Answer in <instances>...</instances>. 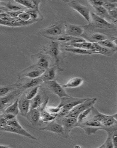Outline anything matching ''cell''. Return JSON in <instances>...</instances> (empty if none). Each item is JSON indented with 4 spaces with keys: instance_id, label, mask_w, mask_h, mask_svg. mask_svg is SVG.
I'll return each mask as SVG.
<instances>
[{
    "instance_id": "39",
    "label": "cell",
    "mask_w": 117,
    "mask_h": 148,
    "mask_svg": "<svg viewBox=\"0 0 117 148\" xmlns=\"http://www.w3.org/2000/svg\"><path fill=\"white\" fill-rule=\"evenodd\" d=\"M61 108H59L58 106L56 107H46V109L47 112L51 114L54 115L57 114L60 112L61 110Z\"/></svg>"
},
{
    "instance_id": "41",
    "label": "cell",
    "mask_w": 117,
    "mask_h": 148,
    "mask_svg": "<svg viewBox=\"0 0 117 148\" xmlns=\"http://www.w3.org/2000/svg\"><path fill=\"white\" fill-rule=\"evenodd\" d=\"M23 11H6V13L12 18H17L19 16L20 14L23 12Z\"/></svg>"
},
{
    "instance_id": "2",
    "label": "cell",
    "mask_w": 117,
    "mask_h": 148,
    "mask_svg": "<svg viewBox=\"0 0 117 148\" xmlns=\"http://www.w3.org/2000/svg\"><path fill=\"white\" fill-rule=\"evenodd\" d=\"M88 98H79L71 97L61 98V101L58 106L61 110L57 114V117H65L75 107L87 99Z\"/></svg>"
},
{
    "instance_id": "1",
    "label": "cell",
    "mask_w": 117,
    "mask_h": 148,
    "mask_svg": "<svg viewBox=\"0 0 117 148\" xmlns=\"http://www.w3.org/2000/svg\"><path fill=\"white\" fill-rule=\"evenodd\" d=\"M88 118L98 120L103 126V130L106 132H114L117 130V121L112 115H107L99 112L95 108L92 107V111Z\"/></svg>"
},
{
    "instance_id": "47",
    "label": "cell",
    "mask_w": 117,
    "mask_h": 148,
    "mask_svg": "<svg viewBox=\"0 0 117 148\" xmlns=\"http://www.w3.org/2000/svg\"><path fill=\"white\" fill-rule=\"evenodd\" d=\"M113 117L117 121V113L113 115Z\"/></svg>"
},
{
    "instance_id": "44",
    "label": "cell",
    "mask_w": 117,
    "mask_h": 148,
    "mask_svg": "<svg viewBox=\"0 0 117 148\" xmlns=\"http://www.w3.org/2000/svg\"><path fill=\"white\" fill-rule=\"evenodd\" d=\"M1 117H4L5 119L7 120V121L8 120L13 119L14 118H16V116L12 114L5 113L1 115Z\"/></svg>"
},
{
    "instance_id": "6",
    "label": "cell",
    "mask_w": 117,
    "mask_h": 148,
    "mask_svg": "<svg viewBox=\"0 0 117 148\" xmlns=\"http://www.w3.org/2000/svg\"><path fill=\"white\" fill-rule=\"evenodd\" d=\"M69 5L71 8L79 13L88 23H90L91 13L88 8L75 1L69 2Z\"/></svg>"
},
{
    "instance_id": "9",
    "label": "cell",
    "mask_w": 117,
    "mask_h": 148,
    "mask_svg": "<svg viewBox=\"0 0 117 148\" xmlns=\"http://www.w3.org/2000/svg\"><path fill=\"white\" fill-rule=\"evenodd\" d=\"M65 25V35L79 37L83 34L84 29L81 26L66 23Z\"/></svg>"
},
{
    "instance_id": "49",
    "label": "cell",
    "mask_w": 117,
    "mask_h": 148,
    "mask_svg": "<svg viewBox=\"0 0 117 148\" xmlns=\"http://www.w3.org/2000/svg\"><path fill=\"white\" fill-rule=\"evenodd\" d=\"M114 23L117 26V21H114Z\"/></svg>"
},
{
    "instance_id": "13",
    "label": "cell",
    "mask_w": 117,
    "mask_h": 148,
    "mask_svg": "<svg viewBox=\"0 0 117 148\" xmlns=\"http://www.w3.org/2000/svg\"><path fill=\"white\" fill-rule=\"evenodd\" d=\"M48 99L46 100L38 109L40 111L41 115V121L43 122H48L55 120L57 116L56 115L51 114L48 113L46 109L47 103H48Z\"/></svg>"
},
{
    "instance_id": "5",
    "label": "cell",
    "mask_w": 117,
    "mask_h": 148,
    "mask_svg": "<svg viewBox=\"0 0 117 148\" xmlns=\"http://www.w3.org/2000/svg\"><path fill=\"white\" fill-rule=\"evenodd\" d=\"M56 120L64 127L65 134H68L71 130L76 127L78 123L77 118L73 117H56Z\"/></svg>"
},
{
    "instance_id": "17",
    "label": "cell",
    "mask_w": 117,
    "mask_h": 148,
    "mask_svg": "<svg viewBox=\"0 0 117 148\" xmlns=\"http://www.w3.org/2000/svg\"><path fill=\"white\" fill-rule=\"evenodd\" d=\"M21 92L19 91H15L12 92L8 95L1 97L0 104H1V110L3 109L6 104L8 103L10 101L14 99L16 96L20 94Z\"/></svg>"
},
{
    "instance_id": "34",
    "label": "cell",
    "mask_w": 117,
    "mask_h": 148,
    "mask_svg": "<svg viewBox=\"0 0 117 148\" xmlns=\"http://www.w3.org/2000/svg\"><path fill=\"white\" fill-rule=\"evenodd\" d=\"M91 38L96 43H98L99 42L102 41L107 39L105 36L99 33H95L93 34L91 36Z\"/></svg>"
},
{
    "instance_id": "30",
    "label": "cell",
    "mask_w": 117,
    "mask_h": 148,
    "mask_svg": "<svg viewBox=\"0 0 117 148\" xmlns=\"http://www.w3.org/2000/svg\"><path fill=\"white\" fill-rule=\"evenodd\" d=\"M92 107L84 111L79 115L77 118L78 124L81 123L87 119L91 113Z\"/></svg>"
},
{
    "instance_id": "35",
    "label": "cell",
    "mask_w": 117,
    "mask_h": 148,
    "mask_svg": "<svg viewBox=\"0 0 117 148\" xmlns=\"http://www.w3.org/2000/svg\"><path fill=\"white\" fill-rule=\"evenodd\" d=\"M39 87V86L33 88L26 95V97L27 99L31 100L37 95Z\"/></svg>"
},
{
    "instance_id": "18",
    "label": "cell",
    "mask_w": 117,
    "mask_h": 148,
    "mask_svg": "<svg viewBox=\"0 0 117 148\" xmlns=\"http://www.w3.org/2000/svg\"><path fill=\"white\" fill-rule=\"evenodd\" d=\"M27 116L32 123H37L41 120L40 112L37 109H30Z\"/></svg>"
},
{
    "instance_id": "10",
    "label": "cell",
    "mask_w": 117,
    "mask_h": 148,
    "mask_svg": "<svg viewBox=\"0 0 117 148\" xmlns=\"http://www.w3.org/2000/svg\"><path fill=\"white\" fill-rule=\"evenodd\" d=\"M40 130L48 131L57 134H64L65 133L64 127L56 120L51 121L48 125L41 128Z\"/></svg>"
},
{
    "instance_id": "32",
    "label": "cell",
    "mask_w": 117,
    "mask_h": 148,
    "mask_svg": "<svg viewBox=\"0 0 117 148\" xmlns=\"http://www.w3.org/2000/svg\"><path fill=\"white\" fill-rule=\"evenodd\" d=\"M113 132L108 131L107 137L106 140L99 148H114L112 140V134Z\"/></svg>"
},
{
    "instance_id": "4",
    "label": "cell",
    "mask_w": 117,
    "mask_h": 148,
    "mask_svg": "<svg viewBox=\"0 0 117 148\" xmlns=\"http://www.w3.org/2000/svg\"><path fill=\"white\" fill-rule=\"evenodd\" d=\"M42 33L48 36L56 37L65 35V23H59L43 30Z\"/></svg>"
},
{
    "instance_id": "28",
    "label": "cell",
    "mask_w": 117,
    "mask_h": 148,
    "mask_svg": "<svg viewBox=\"0 0 117 148\" xmlns=\"http://www.w3.org/2000/svg\"><path fill=\"white\" fill-rule=\"evenodd\" d=\"M49 62L45 57L41 56L38 59L35 66L40 69L47 70L49 68Z\"/></svg>"
},
{
    "instance_id": "43",
    "label": "cell",
    "mask_w": 117,
    "mask_h": 148,
    "mask_svg": "<svg viewBox=\"0 0 117 148\" xmlns=\"http://www.w3.org/2000/svg\"><path fill=\"white\" fill-rule=\"evenodd\" d=\"M110 16L114 21H117V8L108 12Z\"/></svg>"
},
{
    "instance_id": "14",
    "label": "cell",
    "mask_w": 117,
    "mask_h": 148,
    "mask_svg": "<svg viewBox=\"0 0 117 148\" xmlns=\"http://www.w3.org/2000/svg\"><path fill=\"white\" fill-rule=\"evenodd\" d=\"M20 112L22 116H27L30 110V100L27 99L26 95H23L19 101Z\"/></svg>"
},
{
    "instance_id": "42",
    "label": "cell",
    "mask_w": 117,
    "mask_h": 148,
    "mask_svg": "<svg viewBox=\"0 0 117 148\" xmlns=\"http://www.w3.org/2000/svg\"><path fill=\"white\" fill-rule=\"evenodd\" d=\"M112 140L114 148H117V130L113 132Z\"/></svg>"
},
{
    "instance_id": "38",
    "label": "cell",
    "mask_w": 117,
    "mask_h": 148,
    "mask_svg": "<svg viewBox=\"0 0 117 148\" xmlns=\"http://www.w3.org/2000/svg\"><path fill=\"white\" fill-rule=\"evenodd\" d=\"M18 18L24 22H29V21H31V16L30 14L27 12L24 11L19 14Z\"/></svg>"
},
{
    "instance_id": "21",
    "label": "cell",
    "mask_w": 117,
    "mask_h": 148,
    "mask_svg": "<svg viewBox=\"0 0 117 148\" xmlns=\"http://www.w3.org/2000/svg\"><path fill=\"white\" fill-rule=\"evenodd\" d=\"M56 71L54 67L48 68L40 77L44 82L54 80L56 76Z\"/></svg>"
},
{
    "instance_id": "11",
    "label": "cell",
    "mask_w": 117,
    "mask_h": 148,
    "mask_svg": "<svg viewBox=\"0 0 117 148\" xmlns=\"http://www.w3.org/2000/svg\"><path fill=\"white\" fill-rule=\"evenodd\" d=\"M1 131L10 132V133H15V134L20 135L31 139L37 140L36 137L30 134L28 132L24 129H21L12 127L8 125H6L3 127H1Z\"/></svg>"
},
{
    "instance_id": "25",
    "label": "cell",
    "mask_w": 117,
    "mask_h": 148,
    "mask_svg": "<svg viewBox=\"0 0 117 148\" xmlns=\"http://www.w3.org/2000/svg\"><path fill=\"white\" fill-rule=\"evenodd\" d=\"M46 70L40 69L39 68L36 69V68H35V69L26 73L24 74V76L31 79L37 78L40 77L45 72Z\"/></svg>"
},
{
    "instance_id": "26",
    "label": "cell",
    "mask_w": 117,
    "mask_h": 148,
    "mask_svg": "<svg viewBox=\"0 0 117 148\" xmlns=\"http://www.w3.org/2000/svg\"><path fill=\"white\" fill-rule=\"evenodd\" d=\"M68 45L77 48H80L88 50H92L93 47V42H85L81 43H68Z\"/></svg>"
},
{
    "instance_id": "12",
    "label": "cell",
    "mask_w": 117,
    "mask_h": 148,
    "mask_svg": "<svg viewBox=\"0 0 117 148\" xmlns=\"http://www.w3.org/2000/svg\"><path fill=\"white\" fill-rule=\"evenodd\" d=\"M49 39H52L58 41L66 42L68 43H81L86 41L83 38L79 37H75L67 35H63L56 37L47 36Z\"/></svg>"
},
{
    "instance_id": "7",
    "label": "cell",
    "mask_w": 117,
    "mask_h": 148,
    "mask_svg": "<svg viewBox=\"0 0 117 148\" xmlns=\"http://www.w3.org/2000/svg\"><path fill=\"white\" fill-rule=\"evenodd\" d=\"M44 83L52 92L57 95L60 98L70 96L66 93L61 84H59L56 80H54L45 82Z\"/></svg>"
},
{
    "instance_id": "23",
    "label": "cell",
    "mask_w": 117,
    "mask_h": 148,
    "mask_svg": "<svg viewBox=\"0 0 117 148\" xmlns=\"http://www.w3.org/2000/svg\"><path fill=\"white\" fill-rule=\"evenodd\" d=\"M65 51L72 53L81 54L84 55H90L95 54L94 51L91 50L84 49L80 48L73 47H68L65 49Z\"/></svg>"
},
{
    "instance_id": "16",
    "label": "cell",
    "mask_w": 117,
    "mask_h": 148,
    "mask_svg": "<svg viewBox=\"0 0 117 148\" xmlns=\"http://www.w3.org/2000/svg\"><path fill=\"white\" fill-rule=\"evenodd\" d=\"M48 53L49 55L54 58L57 65L59 63V55L60 53L58 43L57 42H52L50 44Z\"/></svg>"
},
{
    "instance_id": "20",
    "label": "cell",
    "mask_w": 117,
    "mask_h": 148,
    "mask_svg": "<svg viewBox=\"0 0 117 148\" xmlns=\"http://www.w3.org/2000/svg\"><path fill=\"white\" fill-rule=\"evenodd\" d=\"M14 2L18 3L30 9H34V10L39 11L38 9V6L40 1H31L23 0V1H14Z\"/></svg>"
},
{
    "instance_id": "33",
    "label": "cell",
    "mask_w": 117,
    "mask_h": 148,
    "mask_svg": "<svg viewBox=\"0 0 117 148\" xmlns=\"http://www.w3.org/2000/svg\"><path fill=\"white\" fill-rule=\"evenodd\" d=\"M98 43L103 47L111 50H114L116 46L114 42L107 39L102 41L99 42Z\"/></svg>"
},
{
    "instance_id": "40",
    "label": "cell",
    "mask_w": 117,
    "mask_h": 148,
    "mask_svg": "<svg viewBox=\"0 0 117 148\" xmlns=\"http://www.w3.org/2000/svg\"><path fill=\"white\" fill-rule=\"evenodd\" d=\"M27 12L31 15V21H35L37 20V19L38 17H39L38 12H39V11L35 10H34Z\"/></svg>"
},
{
    "instance_id": "45",
    "label": "cell",
    "mask_w": 117,
    "mask_h": 148,
    "mask_svg": "<svg viewBox=\"0 0 117 148\" xmlns=\"http://www.w3.org/2000/svg\"><path fill=\"white\" fill-rule=\"evenodd\" d=\"M92 6H103L104 3V2L103 1H89Z\"/></svg>"
},
{
    "instance_id": "24",
    "label": "cell",
    "mask_w": 117,
    "mask_h": 148,
    "mask_svg": "<svg viewBox=\"0 0 117 148\" xmlns=\"http://www.w3.org/2000/svg\"><path fill=\"white\" fill-rule=\"evenodd\" d=\"M44 82L41 77H39L37 78L31 79V80L27 83L22 86L21 88L23 89H28L39 86V84Z\"/></svg>"
},
{
    "instance_id": "29",
    "label": "cell",
    "mask_w": 117,
    "mask_h": 148,
    "mask_svg": "<svg viewBox=\"0 0 117 148\" xmlns=\"http://www.w3.org/2000/svg\"><path fill=\"white\" fill-rule=\"evenodd\" d=\"M42 104L41 96L40 95H37L30 100V109H38Z\"/></svg>"
},
{
    "instance_id": "37",
    "label": "cell",
    "mask_w": 117,
    "mask_h": 148,
    "mask_svg": "<svg viewBox=\"0 0 117 148\" xmlns=\"http://www.w3.org/2000/svg\"><path fill=\"white\" fill-rule=\"evenodd\" d=\"M7 125L12 127L18 128V129H22L23 127L20 124L16 118L13 119L11 120L7 121Z\"/></svg>"
},
{
    "instance_id": "8",
    "label": "cell",
    "mask_w": 117,
    "mask_h": 148,
    "mask_svg": "<svg viewBox=\"0 0 117 148\" xmlns=\"http://www.w3.org/2000/svg\"><path fill=\"white\" fill-rule=\"evenodd\" d=\"M96 27L101 28H113V25L108 22L105 18H102L97 14L94 13H91L90 14V22Z\"/></svg>"
},
{
    "instance_id": "36",
    "label": "cell",
    "mask_w": 117,
    "mask_h": 148,
    "mask_svg": "<svg viewBox=\"0 0 117 148\" xmlns=\"http://www.w3.org/2000/svg\"><path fill=\"white\" fill-rule=\"evenodd\" d=\"M5 6L7 9L10 10V11H21L23 8L20 5L14 4L10 3H9L5 4Z\"/></svg>"
},
{
    "instance_id": "19",
    "label": "cell",
    "mask_w": 117,
    "mask_h": 148,
    "mask_svg": "<svg viewBox=\"0 0 117 148\" xmlns=\"http://www.w3.org/2000/svg\"><path fill=\"white\" fill-rule=\"evenodd\" d=\"M83 82V80L81 78L75 77L71 79L67 83L61 84V85L64 88H76L81 85Z\"/></svg>"
},
{
    "instance_id": "22",
    "label": "cell",
    "mask_w": 117,
    "mask_h": 148,
    "mask_svg": "<svg viewBox=\"0 0 117 148\" xmlns=\"http://www.w3.org/2000/svg\"><path fill=\"white\" fill-rule=\"evenodd\" d=\"M97 12V15L105 18V19H109L114 21L112 18L110 16L108 11L103 6H92Z\"/></svg>"
},
{
    "instance_id": "48",
    "label": "cell",
    "mask_w": 117,
    "mask_h": 148,
    "mask_svg": "<svg viewBox=\"0 0 117 148\" xmlns=\"http://www.w3.org/2000/svg\"><path fill=\"white\" fill-rule=\"evenodd\" d=\"M114 42L115 43L116 45L117 46V38H114Z\"/></svg>"
},
{
    "instance_id": "46",
    "label": "cell",
    "mask_w": 117,
    "mask_h": 148,
    "mask_svg": "<svg viewBox=\"0 0 117 148\" xmlns=\"http://www.w3.org/2000/svg\"><path fill=\"white\" fill-rule=\"evenodd\" d=\"M7 125V120L2 117L0 118V125L1 127H3L5 125Z\"/></svg>"
},
{
    "instance_id": "3",
    "label": "cell",
    "mask_w": 117,
    "mask_h": 148,
    "mask_svg": "<svg viewBox=\"0 0 117 148\" xmlns=\"http://www.w3.org/2000/svg\"><path fill=\"white\" fill-rule=\"evenodd\" d=\"M97 99L96 98H88L83 102L78 104L71 110L65 117L77 118L80 113L87 109L93 106Z\"/></svg>"
},
{
    "instance_id": "27",
    "label": "cell",
    "mask_w": 117,
    "mask_h": 148,
    "mask_svg": "<svg viewBox=\"0 0 117 148\" xmlns=\"http://www.w3.org/2000/svg\"><path fill=\"white\" fill-rule=\"evenodd\" d=\"M18 103L19 100L17 99L14 103L5 110V113L12 114L16 116L20 112Z\"/></svg>"
},
{
    "instance_id": "15",
    "label": "cell",
    "mask_w": 117,
    "mask_h": 148,
    "mask_svg": "<svg viewBox=\"0 0 117 148\" xmlns=\"http://www.w3.org/2000/svg\"><path fill=\"white\" fill-rule=\"evenodd\" d=\"M92 51H94L95 53L110 56L114 53V50L106 48L101 46L98 43L93 42V47Z\"/></svg>"
},
{
    "instance_id": "31",
    "label": "cell",
    "mask_w": 117,
    "mask_h": 148,
    "mask_svg": "<svg viewBox=\"0 0 117 148\" xmlns=\"http://www.w3.org/2000/svg\"><path fill=\"white\" fill-rule=\"evenodd\" d=\"M22 84H15L12 85L1 86L0 88V95L1 97H3L7 94L10 90L14 89L16 87L21 86Z\"/></svg>"
}]
</instances>
